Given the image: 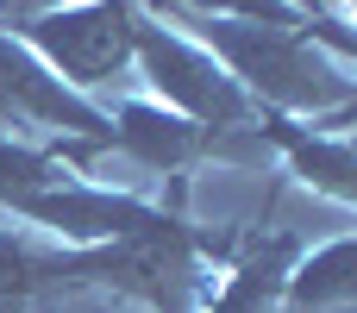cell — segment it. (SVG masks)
<instances>
[{
	"label": "cell",
	"mask_w": 357,
	"mask_h": 313,
	"mask_svg": "<svg viewBox=\"0 0 357 313\" xmlns=\"http://www.w3.org/2000/svg\"><path fill=\"white\" fill-rule=\"evenodd\" d=\"M207 251H220V238L182 220V176H176L169 207H157L138 232L82 245V282L94 295L132 301L138 313H201L207 307Z\"/></svg>",
	"instance_id": "cell-1"
},
{
	"label": "cell",
	"mask_w": 357,
	"mask_h": 313,
	"mask_svg": "<svg viewBox=\"0 0 357 313\" xmlns=\"http://www.w3.org/2000/svg\"><path fill=\"white\" fill-rule=\"evenodd\" d=\"M195 25L257 113L276 119L326 113L333 125L357 119V75H339L301 25H238V19H195Z\"/></svg>",
	"instance_id": "cell-2"
},
{
	"label": "cell",
	"mask_w": 357,
	"mask_h": 313,
	"mask_svg": "<svg viewBox=\"0 0 357 313\" xmlns=\"http://www.w3.org/2000/svg\"><path fill=\"white\" fill-rule=\"evenodd\" d=\"M13 38L56 82L100 88V82L126 75V63L138 56V13H132V0H69L56 13L25 19Z\"/></svg>",
	"instance_id": "cell-3"
},
{
	"label": "cell",
	"mask_w": 357,
	"mask_h": 313,
	"mask_svg": "<svg viewBox=\"0 0 357 313\" xmlns=\"http://www.w3.org/2000/svg\"><path fill=\"white\" fill-rule=\"evenodd\" d=\"M138 63H144V82L169 100V113H182V119H195V125H207V132H251V125H257L251 94H245L207 50H195L188 38L163 31V25L144 19V13H138Z\"/></svg>",
	"instance_id": "cell-4"
},
{
	"label": "cell",
	"mask_w": 357,
	"mask_h": 313,
	"mask_svg": "<svg viewBox=\"0 0 357 313\" xmlns=\"http://www.w3.org/2000/svg\"><path fill=\"white\" fill-rule=\"evenodd\" d=\"M0 125H13V132H50L56 144L113 151L107 113L94 100H82L69 82H56L13 31H0Z\"/></svg>",
	"instance_id": "cell-5"
},
{
	"label": "cell",
	"mask_w": 357,
	"mask_h": 313,
	"mask_svg": "<svg viewBox=\"0 0 357 313\" xmlns=\"http://www.w3.org/2000/svg\"><path fill=\"white\" fill-rule=\"evenodd\" d=\"M113 125V151H126L132 163L157 169V176H182L201 157H232V163H264V138L257 132H207L169 107H144V100H119L107 113Z\"/></svg>",
	"instance_id": "cell-6"
},
{
	"label": "cell",
	"mask_w": 357,
	"mask_h": 313,
	"mask_svg": "<svg viewBox=\"0 0 357 313\" xmlns=\"http://www.w3.org/2000/svg\"><path fill=\"white\" fill-rule=\"evenodd\" d=\"M6 213H19L25 226L56 232L63 245L82 251V245H107V238L138 232L157 207H144V201H132V194H107V188H94V182H82V176H63L56 188H38V194L13 201Z\"/></svg>",
	"instance_id": "cell-7"
},
{
	"label": "cell",
	"mask_w": 357,
	"mask_h": 313,
	"mask_svg": "<svg viewBox=\"0 0 357 313\" xmlns=\"http://www.w3.org/2000/svg\"><path fill=\"white\" fill-rule=\"evenodd\" d=\"M251 132L264 138V151H282L289 169H295L307 188H320V194L357 207V144L326 138V132H307V125H289V119H276V113H257Z\"/></svg>",
	"instance_id": "cell-8"
},
{
	"label": "cell",
	"mask_w": 357,
	"mask_h": 313,
	"mask_svg": "<svg viewBox=\"0 0 357 313\" xmlns=\"http://www.w3.org/2000/svg\"><path fill=\"white\" fill-rule=\"evenodd\" d=\"M295 264H301V238H295V232H270V238L257 232L251 251H245V264L226 276L220 295H207L201 313H276L282 282H289Z\"/></svg>",
	"instance_id": "cell-9"
},
{
	"label": "cell",
	"mask_w": 357,
	"mask_h": 313,
	"mask_svg": "<svg viewBox=\"0 0 357 313\" xmlns=\"http://www.w3.org/2000/svg\"><path fill=\"white\" fill-rule=\"evenodd\" d=\"M195 19H238V25H301L307 31V13L295 0H182Z\"/></svg>",
	"instance_id": "cell-10"
},
{
	"label": "cell",
	"mask_w": 357,
	"mask_h": 313,
	"mask_svg": "<svg viewBox=\"0 0 357 313\" xmlns=\"http://www.w3.org/2000/svg\"><path fill=\"white\" fill-rule=\"evenodd\" d=\"M351 19H357V0H351Z\"/></svg>",
	"instance_id": "cell-11"
}]
</instances>
